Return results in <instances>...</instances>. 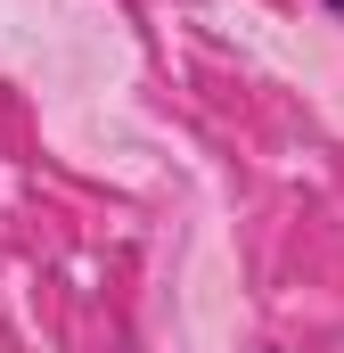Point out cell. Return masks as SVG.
Wrapping results in <instances>:
<instances>
[{"label":"cell","instance_id":"obj_1","mask_svg":"<svg viewBox=\"0 0 344 353\" xmlns=\"http://www.w3.org/2000/svg\"><path fill=\"white\" fill-rule=\"evenodd\" d=\"M328 17H344V0H328Z\"/></svg>","mask_w":344,"mask_h":353},{"label":"cell","instance_id":"obj_2","mask_svg":"<svg viewBox=\"0 0 344 353\" xmlns=\"http://www.w3.org/2000/svg\"><path fill=\"white\" fill-rule=\"evenodd\" d=\"M255 353H279V345H255Z\"/></svg>","mask_w":344,"mask_h":353}]
</instances>
